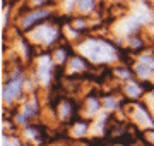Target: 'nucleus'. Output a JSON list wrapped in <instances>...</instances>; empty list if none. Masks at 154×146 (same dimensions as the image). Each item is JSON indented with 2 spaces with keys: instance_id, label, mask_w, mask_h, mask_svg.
<instances>
[{
  "instance_id": "obj_1",
  "label": "nucleus",
  "mask_w": 154,
  "mask_h": 146,
  "mask_svg": "<svg viewBox=\"0 0 154 146\" xmlns=\"http://www.w3.org/2000/svg\"><path fill=\"white\" fill-rule=\"evenodd\" d=\"M84 53L96 62H105L115 55V53H111V46L108 43H105V41H99V40L88 41L84 45Z\"/></svg>"
},
{
  "instance_id": "obj_2",
  "label": "nucleus",
  "mask_w": 154,
  "mask_h": 146,
  "mask_svg": "<svg viewBox=\"0 0 154 146\" xmlns=\"http://www.w3.org/2000/svg\"><path fill=\"white\" fill-rule=\"evenodd\" d=\"M48 16H50L48 11H31L28 16L24 17V21H22V28L24 29L33 28L34 24H36V21L43 19V17H48Z\"/></svg>"
},
{
  "instance_id": "obj_3",
  "label": "nucleus",
  "mask_w": 154,
  "mask_h": 146,
  "mask_svg": "<svg viewBox=\"0 0 154 146\" xmlns=\"http://www.w3.org/2000/svg\"><path fill=\"white\" fill-rule=\"evenodd\" d=\"M19 91H21V79H14L11 83H7L5 90H4V100L12 101L17 95H19Z\"/></svg>"
},
{
  "instance_id": "obj_4",
  "label": "nucleus",
  "mask_w": 154,
  "mask_h": 146,
  "mask_svg": "<svg viewBox=\"0 0 154 146\" xmlns=\"http://www.w3.org/2000/svg\"><path fill=\"white\" fill-rule=\"evenodd\" d=\"M48 74H50V62H48V57L45 59V62L41 64V67H39V76L43 81H48Z\"/></svg>"
},
{
  "instance_id": "obj_5",
  "label": "nucleus",
  "mask_w": 154,
  "mask_h": 146,
  "mask_svg": "<svg viewBox=\"0 0 154 146\" xmlns=\"http://www.w3.org/2000/svg\"><path fill=\"white\" fill-rule=\"evenodd\" d=\"M94 5V0H79V11L81 12H89Z\"/></svg>"
},
{
  "instance_id": "obj_6",
  "label": "nucleus",
  "mask_w": 154,
  "mask_h": 146,
  "mask_svg": "<svg viewBox=\"0 0 154 146\" xmlns=\"http://www.w3.org/2000/svg\"><path fill=\"white\" fill-rule=\"evenodd\" d=\"M125 93L128 96H134V98H135V96L140 95V88H139L137 84H127L125 86Z\"/></svg>"
},
{
  "instance_id": "obj_7",
  "label": "nucleus",
  "mask_w": 154,
  "mask_h": 146,
  "mask_svg": "<svg viewBox=\"0 0 154 146\" xmlns=\"http://www.w3.org/2000/svg\"><path fill=\"white\" fill-rule=\"evenodd\" d=\"M70 65H72V69H74V71H79V69L86 67V64H84L81 59H77V57H74V59L70 60Z\"/></svg>"
},
{
  "instance_id": "obj_8",
  "label": "nucleus",
  "mask_w": 154,
  "mask_h": 146,
  "mask_svg": "<svg viewBox=\"0 0 154 146\" xmlns=\"http://www.w3.org/2000/svg\"><path fill=\"white\" fill-rule=\"evenodd\" d=\"M135 72L139 74V76H142V78H147L149 76V69L144 65V64H139V65H135Z\"/></svg>"
},
{
  "instance_id": "obj_9",
  "label": "nucleus",
  "mask_w": 154,
  "mask_h": 146,
  "mask_svg": "<svg viewBox=\"0 0 154 146\" xmlns=\"http://www.w3.org/2000/svg\"><path fill=\"white\" fill-rule=\"evenodd\" d=\"M140 62L147 64L149 67H154V59H151V57H140Z\"/></svg>"
},
{
  "instance_id": "obj_10",
  "label": "nucleus",
  "mask_w": 154,
  "mask_h": 146,
  "mask_svg": "<svg viewBox=\"0 0 154 146\" xmlns=\"http://www.w3.org/2000/svg\"><path fill=\"white\" fill-rule=\"evenodd\" d=\"M63 57H65V52H63V50H57V60L63 62Z\"/></svg>"
},
{
  "instance_id": "obj_11",
  "label": "nucleus",
  "mask_w": 154,
  "mask_h": 146,
  "mask_svg": "<svg viewBox=\"0 0 154 146\" xmlns=\"http://www.w3.org/2000/svg\"><path fill=\"white\" fill-rule=\"evenodd\" d=\"M147 136H149V139L154 143V132H147Z\"/></svg>"
}]
</instances>
